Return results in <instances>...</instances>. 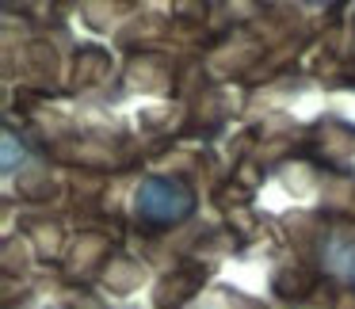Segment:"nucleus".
Here are the masks:
<instances>
[{
	"instance_id": "nucleus-11",
	"label": "nucleus",
	"mask_w": 355,
	"mask_h": 309,
	"mask_svg": "<svg viewBox=\"0 0 355 309\" xmlns=\"http://www.w3.org/2000/svg\"><path fill=\"white\" fill-rule=\"evenodd\" d=\"M16 187H19V199H27V202H50L58 195V184L50 176V168H24Z\"/></svg>"
},
{
	"instance_id": "nucleus-14",
	"label": "nucleus",
	"mask_w": 355,
	"mask_h": 309,
	"mask_svg": "<svg viewBox=\"0 0 355 309\" xmlns=\"http://www.w3.org/2000/svg\"><path fill=\"white\" fill-rule=\"evenodd\" d=\"M19 161H24V145L16 141V134L4 130V176H16Z\"/></svg>"
},
{
	"instance_id": "nucleus-1",
	"label": "nucleus",
	"mask_w": 355,
	"mask_h": 309,
	"mask_svg": "<svg viewBox=\"0 0 355 309\" xmlns=\"http://www.w3.org/2000/svg\"><path fill=\"white\" fill-rule=\"evenodd\" d=\"M134 210H138V222L153 225V229L157 225H180L191 218L195 195L176 176H146L134 191Z\"/></svg>"
},
{
	"instance_id": "nucleus-4",
	"label": "nucleus",
	"mask_w": 355,
	"mask_h": 309,
	"mask_svg": "<svg viewBox=\"0 0 355 309\" xmlns=\"http://www.w3.org/2000/svg\"><path fill=\"white\" fill-rule=\"evenodd\" d=\"M126 85L141 88V92H168V88H176V69L161 50H141L126 65Z\"/></svg>"
},
{
	"instance_id": "nucleus-5",
	"label": "nucleus",
	"mask_w": 355,
	"mask_h": 309,
	"mask_svg": "<svg viewBox=\"0 0 355 309\" xmlns=\"http://www.w3.org/2000/svg\"><path fill=\"white\" fill-rule=\"evenodd\" d=\"M317 286H321V271L309 267V263H302V260L283 263V267L271 275V290H275V298L286 301V306H302V301H309Z\"/></svg>"
},
{
	"instance_id": "nucleus-2",
	"label": "nucleus",
	"mask_w": 355,
	"mask_h": 309,
	"mask_svg": "<svg viewBox=\"0 0 355 309\" xmlns=\"http://www.w3.org/2000/svg\"><path fill=\"white\" fill-rule=\"evenodd\" d=\"M202 286H207V267L195 260H184L168 275H161V283L153 290V306L157 309H184L191 298H199Z\"/></svg>"
},
{
	"instance_id": "nucleus-3",
	"label": "nucleus",
	"mask_w": 355,
	"mask_h": 309,
	"mask_svg": "<svg viewBox=\"0 0 355 309\" xmlns=\"http://www.w3.org/2000/svg\"><path fill=\"white\" fill-rule=\"evenodd\" d=\"M302 153L317 157L324 164H340L347 157H355V126L344 118H324L317 123V130L302 141Z\"/></svg>"
},
{
	"instance_id": "nucleus-13",
	"label": "nucleus",
	"mask_w": 355,
	"mask_h": 309,
	"mask_svg": "<svg viewBox=\"0 0 355 309\" xmlns=\"http://www.w3.org/2000/svg\"><path fill=\"white\" fill-rule=\"evenodd\" d=\"M329 260H336V267L347 275V283L355 286V245H347V240H332L329 245Z\"/></svg>"
},
{
	"instance_id": "nucleus-9",
	"label": "nucleus",
	"mask_w": 355,
	"mask_h": 309,
	"mask_svg": "<svg viewBox=\"0 0 355 309\" xmlns=\"http://www.w3.org/2000/svg\"><path fill=\"white\" fill-rule=\"evenodd\" d=\"M141 279H146V267H141V260H130V256H111V263L103 267V283L115 294L138 290Z\"/></svg>"
},
{
	"instance_id": "nucleus-16",
	"label": "nucleus",
	"mask_w": 355,
	"mask_h": 309,
	"mask_svg": "<svg viewBox=\"0 0 355 309\" xmlns=\"http://www.w3.org/2000/svg\"><path fill=\"white\" fill-rule=\"evenodd\" d=\"M344 77H347V80H344V85H347V88H355V62H352V65H347V73H344Z\"/></svg>"
},
{
	"instance_id": "nucleus-8",
	"label": "nucleus",
	"mask_w": 355,
	"mask_h": 309,
	"mask_svg": "<svg viewBox=\"0 0 355 309\" xmlns=\"http://www.w3.org/2000/svg\"><path fill=\"white\" fill-rule=\"evenodd\" d=\"M111 77V54L103 46H80L73 58V88L77 92H92Z\"/></svg>"
},
{
	"instance_id": "nucleus-6",
	"label": "nucleus",
	"mask_w": 355,
	"mask_h": 309,
	"mask_svg": "<svg viewBox=\"0 0 355 309\" xmlns=\"http://www.w3.org/2000/svg\"><path fill=\"white\" fill-rule=\"evenodd\" d=\"M111 263V237L103 229H85L73 245L69 260H65V275L69 279H88L96 267Z\"/></svg>"
},
{
	"instance_id": "nucleus-10",
	"label": "nucleus",
	"mask_w": 355,
	"mask_h": 309,
	"mask_svg": "<svg viewBox=\"0 0 355 309\" xmlns=\"http://www.w3.org/2000/svg\"><path fill=\"white\" fill-rule=\"evenodd\" d=\"M27 233H31L35 248H39V256H46V260H58L65 248V229L58 222H50V218H27Z\"/></svg>"
},
{
	"instance_id": "nucleus-7",
	"label": "nucleus",
	"mask_w": 355,
	"mask_h": 309,
	"mask_svg": "<svg viewBox=\"0 0 355 309\" xmlns=\"http://www.w3.org/2000/svg\"><path fill=\"white\" fill-rule=\"evenodd\" d=\"M58 65H62V62H58L54 42L31 39V42H24V46H19V69H24V77L35 80V88H39V92H50V88H54Z\"/></svg>"
},
{
	"instance_id": "nucleus-15",
	"label": "nucleus",
	"mask_w": 355,
	"mask_h": 309,
	"mask_svg": "<svg viewBox=\"0 0 355 309\" xmlns=\"http://www.w3.org/2000/svg\"><path fill=\"white\" fill-rule=\"evenodd\" d=\"M69 309H103V301L80 290V294H73V298H69Z\"/></svg>"
},
{
	"instance_id": "nucleus-12",
	"label": "nucleus",
	"mask_w": 355,
	"mask_h": 309,
	"mask_svg": "<svg viewBox=\"0 0 355 309\" xmlns=\"http://www.w3.org/2000/svg\"><path fill=\"white\" fill-rule=\"evenodd\" d=\"M31 267V248L24 237H8L4 240V279H16Z\"/></svg>"
}]
</instances>
